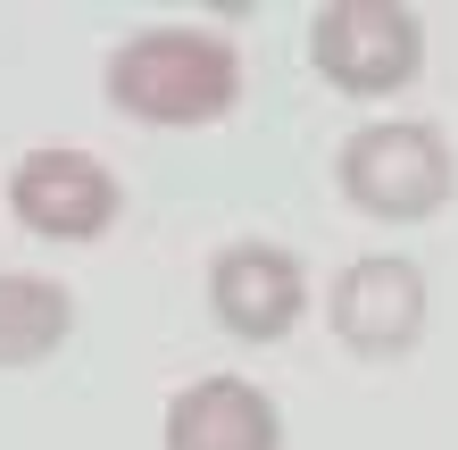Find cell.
<instances>
[{
  "instance_id": "cell-8",
  "label": "cell",
  "mask_w": 458,
  "mask_h": 450,
  "mask_svg": "<svg viewBox=\"0 0 458 450\" xmlns=\"http://www.w3.org/2000/svg\"><path fill=\"white\" fill-rule=\"evenodd\" d=\"M75 301L50 276H0V367H42L67 342Z\"/></svg>"
},
{
  "instance_id": "cell-3",
  "label": "cell",
  "mask_w": 458,
  "mask_h": 450,
  "mask_svg": "<svg viewBox=\"0 0 458 450\" xmlns=\"http://www.w3.org/2000/svg\"><path fill=\"white\" fill-rule=\"evenodd\" d=\"M309 67L350 100H392L425 67V25L392 0H326L309 17Z\"/></svg>"
},
{
  "instance_id": "cell-1",
  "label": "cell",
  "mask_w": 458,
  "mask_h": 450,
  "mask_svg": "<svg viewBox=\"0 0 458 450\" xmlns=\"http://www.w3.org/2000/svg\"><path fill=\"white\" fill-rule=\"evenodd\" d=\"M100 92L133 125H217L242 100V50L200 25H142L109 50Z\"/></svg>"
},
{
  "instance_id": "cell-4",
  "label": "cell",
  "mask_w": 458,
  "mask_h": 450,
  "mask_svg": "<svg viewBox=\"0 0 458 450\" xmlns=\"http://www.w3.org/2000/svg\"><path fill=\"white\" fill-rule=\"evenodd\" d=\"M9 208H17L25 233H42V242H100V233L117 225L125 192H117V175L100 167L92 150L50 142V150H25V158H17Z\"/></svg>"
},
{
  "instance_id": "cell-5",
  "label": "cell",
  "mask_w": 458,
  "mask_h": 450,
  "mask_svg": "<svg viewBox=\"0 0 458 450\" xmlns=\"http://www.w3.org/2000/svg\"><path fill=\"white\" fill-rule=\"evenodd\" d=\"M326 317H334L342 351H359V359H409L417 334H425V267L400 259V250L350 259V267L334 276Z\"/></svg>"
},
{
  "instance_id": "cell-7",
  "label": "cell",
  "mask_w": 458,
  "mask_h": 450,
  "mask_svg": "<svg viewBox=\"0 0 458 450\" xmlns=\"http://www.w3.org/2000/svg\"><path fill=\"white\" fill-rule=\"evenodd\" d=\"M167 450H284V417L250 376H200L167 401Z\"/></svg>"
},
{
  "instance_id": "cell-6",
  "label": "cell",
  "mask_w": 458,
  "mask_h": 450,
  "mask_svg": "<svg viewBox=\"0 0 458 450\" xmlns=\"http://www.w3.org/2000/svg\"><path fill=\"white\" fill-rule=\"evenodd\" d=\"M309 309V276L284 242H225L208 259V317L233 342H284Z\"/></svg>"
},
{
  "instance_id": "cell-2",
  "label": "cell",
  "mask_w": 458,
  "mask_h": 450,
  "mask_svg": "<svg viewBox=\"0 0 458 450\" xmlns=\"http://www.w3.org/2000/svg\"><path fill=\"white\" fill-rule=\"evenodd\" d=\"M334 175H342V200L367 208L375 225H417V217H434V208L450 200V183H458L450 142H442L425 117H375V125H359V134L342 142Z\"/></svg>"
}]
</instances>
